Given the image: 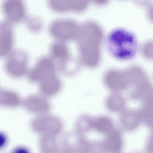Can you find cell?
<instances>
[{
  "instance_id": "6da1fadb",
  "label": "cell",
  "mask_w": 153,
  "mask_h": 153,
  "mask_svg": "<svg viewBox=\"0 0 153 153\" xmlns=\"http://www.w3.org/2000/svg\"><path fill=\"white\" fill-rule=\"evenodd\" d=\"M102 38V31L96 23L88 22L79 26L75 39L80 59L85 66L93 68L98 64Z\"/></svg>"
},
{
  "instance_id": "7a4b0ae2",
  "label": "cell",
  "mask_w": 153,
  "mask_h": 153,
  "mask_svg": "<svg viewBox=\"0 0 153 153\" xmlns=\"http://www.w3.org/2000/svg\"><path fill=\"white\" fill-rule=\"evenodd\" d=\"M107 41L109 50L117 58L129 59L136 53L137 48L136 38L126 30L119 28L113 30L109 33Z\"/></svg>"
},
{
  "instance_id": "3957f363",
  "label": "cell",
  "mask_w": 153,
  "mask_h": 153,
  "mask_svg": "<svg viewBox=\"0 0 153 153\" xmlns=\"http://www.w3.org/2000/svg\"><path fill=\"white\" fill-rule=\"evenodd\" d=\"M4 58V68L10 77L19 79L27 74L29 56L26 50L13 48Z\"/></svg>"
},
{
  "instance_id": "277c9868",
  "label": "cell",
  "mask_w": 153,
  "mask_h": 153,
  "mask_svg": "<svg viewBox=\"0 0 153 153\" xmlns=\"http://www.w3.org/2000/svg\"><path fill=\"white\" fill-rule=\"evenodd\" d=\"M57 69L56 61L49 55H42L38 58L33 66L28 70L27 77L30 82L39 83L57 75Z\"/></svg>"
},
{
  "instance_id": "5b68a950",
  "label": "cell",
  "mask_w": 153,
  "mask_h": 153,
  "mask_svg": "<svg viewBox=\"0 0 153 153\" xmlns=\"http://www.w3.org/2000/svg\"><path fill=\"white\" fill-rule=\"evenodd\" d=\"M79 27L71 19L57 18L50 22L48 29L49 34L55 40L65 42L76 39Z\"/></svg>"
},
{
  "instance_id": "8992f818",
  "label": "cell",
  "mask_w": 153,
  "mask_h": 153,
  "mask_svg": "<svg viewBox=\"0 0 153 153\" xmlns=\"http://www.w3.org/2000/svg\"><path fill=\"white\" fill-rule=\"evenodd\" d=\"M4 19L12 24L24 21L26 17V7L22 0H4L1 4Z\"/></svg>"
},
{
  "instance_id": "52a82bcc",
  "label": "cell",
  "mask_w": 153,
  "mask_h": 153,
  "mask_svg": "<svg viewBox=\"0 0 153 153\" xmlns=\"http://www.w3.org/2000/svg\"><path fill=\"white\" fill-rule=\"evenodd\" d=\"M22 104L27 111L36 115L48 113L51 106L47 98L40 94L28 95L22 100Z\"/></svg>"
},
{
  "instance_id": "ba28073f",
  "label": "cell",
  "mask_w": 153,
  "mask_h": 153,
  "mask_svg": "<svg viewBox=\"0 0 153 153\" xmlns=\"http://www.w3.org/2000/svg\"><path fill=\"white\" fill-rule=\"evenodd\" d=\"M13 24L3 19L0 24V57H4L13 48L14 35Z\"/></svg>"
},
{
  "instance_id": "9c48e42d",
  "label": "cell",
  "mask_w": 153,
  "mask_h": 153,
  "mask_svg": "<svg viewBox=\"0 0 153 153\" xmlns=\"http://www.w3.org/2000/svg\"><path fill=\"white\" fill-rule=\"evenodd\" d=\"M126 75L124 73L117 70H109L104 74V83L106 87L113 92L118 93L126 86Z\"/></svg>"
},
{
  "instance_id": "30bf717a",
  "label": "cell",
  "mask_w": 153,
  "mask_h": 153,
  "mask_svg": "<svg viewBox=\"0 0 153 153\" xmlns=\"http://www.w3.org/2000/svg\"><path fill=\"white\" fill-rule=\"evenodd\" d=\"M47 4L51 10L61 12L82 10L86 7L88 3L83 0H48Z\"/></svg>"
},
{
  "instance_id": "8fae6325",
  "label": "cell",
  "mask_w": 153,
  "mask_h": 153,
  "mask_svg": "<svg viewBox=\"0 0 153 153\" xmlns=\"http://www.w3.org/2000/svg\"><path fill=\"white\" fill-rule=\"evenodd\" d=\"M38 84L40 94L47 98L58 94L62 87L61 81L57 75L42 80Z\"/></svg>"
},
{
  "instance_id": "7c38bea8",
  "label": "cell",
  "mask_w": 153,
  "mask_h": 153,
  "mask_svg": "<svg viewBox=\"0 0 153 153\" xmlns=\"http://www.w3.org/2000/svg\"><path fill=\"white\" fill-rule=\"evenodd\" d=\"M49 55L58 63L70 59L68 47L65 42L55 40L50 44Z\"/></svg>"
},
{
  "instance_id": "4fadbf2b",
  "label": "cell",
  "mask_w": 153,
  "mask_h": 153,
  "mask_svg": "<svg viewBox=\"0 0 153 153\" xmlns=\"http://www.w3.org/2000/svg\"><path fill=\"white\" fill-rule=\"evenodd\" d=\"M22 100L18 93L13 90L1 89L0 104L8 108H16L22 103Z\"/></svg>"
},
{
  "instance_id": "5bb4252c",
  "label": "cell",
  "mask_w": 153,
  "mask_h": 153,
  "mask_svg": "<svg viewBox=\"0 0 153 153\" xmlns=\"http://www.w3.org/2000/svg\"><path fill=\"white\" fill-rule=\"evenodd\" d=\"M122 140L120 132L114 129L108 134L103 143L106 152L118 153L122 146Z\"/></svg>"
},
{
  "instance_id": "9a60e30c",
  "label": "cell",
  "mask_w": 153,
  "mask_h": 153,
  "mask_svg": "<svg viewBox=\"0 0 153 153\" xmlns=\"http://www.w3.org/2000/svg\"><path fill=\"white\" fill-rule=\"evenodd\" d=\"M91 128L100 133L108 134L114 129L111 120L108 117L103 116L92 119Z\"/></svg>"
},
{
  "instance_id": "2e32d148",
  "label": "cell",
  "mask_w": 153,
  "mask_h": 153,
  "mask_svg": "<svg viewBox=\"0 0 153 153\" xmlns=\"http://www.w3.org/2000/svg\"><path fill=\"white\" fill-rule=\"evenodd\" d=\"M107 109L113 112L121 111L124 107V101L123 97L118 93L112 92L106 98L105 101Z\"/></svg>"
},
{
  "instance_id": "e0dca14e",
  "label": "cell",
  "mask_w": 153,
  "mask_h": 153,
  "mask_svg": "<svg viewBox=\"0 0 153 153\" xmlns=\"http://www.w3.org/2000/svg\"><path fill=\"white\" fill-rule=\"evenodd\" d=\"M24 21L27 28L32 32H39L43 26L42 19L35 15H27Z\"/></svg>"
},
{
  "instance_id": "ac0fdd59",
  "label": "cell",
  "mask_w": 153,
  "mask_h": 153,
  "mask_svg": "<svg viewBox=\"0 0 153 153\" xmlns=\"http://www.w3.org/2000/svg\"><path fill=\"white\" fill-rule=\"evenodd\" d=\"M92 120V119L87 115H82L77 119L76 126L78 130L87 131L91 128Z\"/></svg>"
},
{
  "instance_id": "d6986e66",
  "label": "cell",
  "mask_w": 153,
  "mask_h": 153,
  "mask_svg": "<svg viewBox=\"0 0 153 153\" xmlns=\"http://www.w3.org/2000/svg\"><path fill=\"white\" fill-rule=\"evenodd\" d=\"M144 55L149 58H153V42H149L146 44L143 49Z\"/></svg>"
},
{
  "instance_id": "ffe728a7",
  "label": "cell",
  "mask_w": 153,
  "mask_h": 153,
  "mask_svg": "<svg viewBox=\"0 0 153 153\" xmlns=\"http://www.w3.org/2000/svg\"><path fill=\"white\" fill-rule=\"evenodd\" d=\"M147 150L149 153H153V134L151 137L148 141Z\"/></svg>"
},
{
  "instance_id": "44dd1931",
  "label": "cell",
  "mask_w": 153,
  "mask_h": 153,
  "mask_svg": "<svg viewBox=\"0 0 153 153\" xmlns=\"http://www.w3.org/2000/svg\"><path fill=\"white\" fill-rule=\"evenodd\" d=\"M13 153H30L25 148H19L16 149Z\"/></svg>"
},
{
  "instance_id": "7402d4cb",
  "label": "cell",
  "mask_w": 153,
  "mask_h": 153,
  "mask_svg": "<svg viewBox=\"0 0 153 153\" xmlns=\"http://www.w3.org/2000/svg\"><path fill=\"white\" fill-rule=\"evenodd\" d=\"M148 14L151 19L153 21V5L150 7L148 11Z\"/></svg>"
}]
</instances>
